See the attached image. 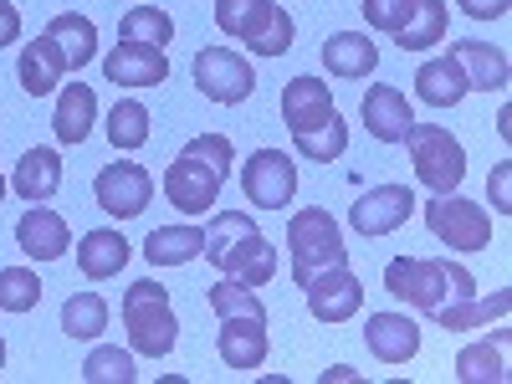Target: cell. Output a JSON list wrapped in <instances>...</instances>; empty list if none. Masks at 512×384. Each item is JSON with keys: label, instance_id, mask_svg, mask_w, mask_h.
<instances>
[{"label": "cell", "instance_id": "1", "mask_svg": "<svg viewBox=\"0 0 512 384\" xmlns=\"http://www.w3.org/2000/svg\"><path fill=\"white\" fill-rule=\"evenodd\" d=\"M236 164V149L226 134H200L180 149V159L164 169V200L185 210V216H205L221 200V185Z\"/></svg>", "mask_w": 512, "mask_h": 384}, {"label": "cell", "instance_id": "2", "mask_svg": "<svg viewBox=\"0 0 512 384\" xmlns=\"http://www.w3.org/2000/svg\"><path fill=\"white\" fill-rule=\"evenodd\" d=\"M205 262L221 267L226 277L246 282V287H267L277 277V246L256 231V221L246 210H216L205 226Z\"/></svg>", "mask_w": 512, "mask_h": 384}, {"label": "cell", "instance_id": "3", "mask_svg": "<svg viewBox=\"0 0 512 384\" xmlns=\"http://www.w3.org/2000/svg\"><path fill=\"white\" fill-rule=\"evenodd\" d=\"M384 287L420 313H436L441 303L477 297V277L466 267H456L451 256H395V262H384Z\"/></svg>", "mask_w": 512, "mask_h": 384}, {"label": "cell", "instance_id": "4", "mask_svg": "<svg viewBox=\"0 0 512 384\" xmlns=\"http://www.w3.org/2000/svg\"><path fill=\"white\" fill-rule=\"evenodd\" d=\"M287 256H292V282L297 287H308L328 267H349L344 231H338V221L323 205H308L287 221Z\"/></svg>", "mask_w": 512, "mask_h": 384}, {"label": "cell", "instance_id": "5", "mask_svg": "<svg viewBox=\"0 0 512 384\" xmlns=\"http://www.w3.org/2000/svg\"><path fill=\"white\" fill-rule=\"evenodd\" d=\"M123 328H128V349L144 359H164L180 338V318L169 308V287H159L154 277L134 282L123 292Z\"/></svg>", "mask_w": 512, "mask_h": 384}, {"label": "cell", "instance_id": "6", "mask_svg": "<svg viewBox=\"0 0 512 384\" xmlns=\"http://www.w3.org/2000/svg\"><path fill=\"white\" fill-rule=\"evenodd\" d=\"M216 26L231 41H246V52L256 57H282L292 47V16L277 0H216Z\"/></svg>", "mask_w": 512, "mask_h": 384}, {"label": "cell", "instance_id": "7", "mask_svg": "<svg viewBox=\"0 0 512 384\" xmlns=\"http://www.w3.org/2000/svg\"><path fill=\"white\" fill-rule=\"evenodd\" d=\"M405 144H410L415 180L431 195H451L466 180V149H461V139H451V128H441V123H410Z\"/></svg>", "mask_w": 512, "mask_h": 384}, {"label": "cell", "instance_id": "8", "mask_svg": "<svg viewBox=\"0 0 512 384\" xmlns=\"http://www.w3.org/2000/svg\"><path fill=\"white\" fill-rule=\"evenodd\" d=\"M425 226H431L436 241H446L451 251H487L492 246V216L466 200V195H436L431 205H425Z\"/></svg>", "mask_w": 512, "mask_h": 384}, {"label": "cell", "instance_id": "9", "mask_svg": "<svg viewBox=\"0 0 512 384\" xmlns=\"http://www.w3.org/2000/svg\"><path fill=\"white\" fill-rule=\"evenodd\" d=\"M190 72H195L200 98L221 103V108H236V103H246V98L256 93V72H251V62L236 57L231 47H205V52H195Z\"/></svg>", "mask_w": 512, "mask_h": 384}, {"label": "cell", "instance_id": "10", "mask_svg": "<svg viewBox=\"0 0 512 384\" xmlns=\"http://www.w3.org/2000/svg\"><path fill=\"white\" fill-rule=\"evenodd\" d=\"M93 200L108 210V216L134 221V216H144L149 200H154V175H149L144 164H134V159L103 164V169H98V180H93Z\"/></svg>", "mask_w": 512, "mask_h": 384}, {"label": "cell", "instance_id": "11", "mask_svg": "<svg viewBox=\"0 0 512 384\" xmlns=\"http://www.w3.org/2000/svg\"><path fill=\"white\" fill-rule=\"evenodd\" d=\"M241 190L262 210H287L292 195H297V164L282 149H256L241 169Z\"/></svg>", "mask_w": 512, "mask_h": 384}, {"label": "cell", "instance_id": "12", "mask_svg": "<svg viewBox=\"0 0 512 384\" xmlns=\"http://www.w3.org/2000/svg\"><path fill=\"white\" fill-rule=\"evenodd\" d=\"M410 210H415V195L410 185H374L369 195H359L349 205V226L359 236H390L410 221Z\"/></svg>", "mask_w": 512, "mask_h": 384}, {"label": "cell", "instance_id": "13", "mask_svg": "<svg viewBox=\"0 0 512 384\" xmlns=\"http://www.w3.org/2000/svg\"><path fill=\"white\" fill-rule=\"evenodd\" d=\"M103 77L118 88H164L169 82V57L164 47H144V41H118L103 57Z\"/></svg>", "mask_w": 512, "mask_h": 384}, {"label": "cell", "instance_id": "14", "mask_svg": "<svg viewBox=\"0 0 512 384\" xmlns=\"http://www.w3.org/2000/svg\"><path fill=\"white\" fill-rule=\"evenodd\" d=\"M303 292H308V313H313L318 323H349V318L364 308V287H359V277H354L349 267L318 272Z\"/></svg>", "mask_w": 512, "mask_h": 384}, {"label": "cell", "instance_id": "15", "mask_svg": "<svg viewBox=\"0 0 512 384\" xmlns=\"http://www.w3.org/2000/svg\"><path fill=\"white\" fill-rule=\"evenodd\" d=\"M267 318H251V313H236V318H221V333H216V354L226 369H262L267 364Z\"/></svg>", "mask_w": 512, "mask_h": 384}, {"label": "cell", "instance_id": "16", "mask_svg": "<svg viewBox=\"0 0 512 384\" xmlns=\"http://www.w3.org/2000/svg\"><path fill=\"white\" fill-rule=\"evenodd\" d=\"M410 123H415V113H410V98H405L400 88H390V82H374V88L364 93V128H369V139H379V144H405Z\"/></svg>", "mask_w": 512, "mask_h": 384}, {"label": "cell", "instance_id": "17", "mask_svg": "<svg viewBox=\"0 0 512 384\" xmlns=\"http://www.w3.org/2000/svg\"><path fill=\"white\" fill-rule=\"evenodd\" d=\"M451 57L466 72V88L472 93H502L512 82V62L492 41H451Z\"/></svg>", "mask_w": 512, "mask_h": 384}, {"label": "cell", "instance_id": "18", "mask_svg": "<svg viewBox=\"0 0 512 384\" xmlns=\"http://www.w3.org/2000/svg\"><path fill=\"white\" fill-rule=\"evenodd\" d=\"M16 246L31 256V262H57V256H67V246H72V231H67V221L57 216V210L31 205L16 221Z\"/></svg>", "mask_w": 512, "mask_h": 384}, {"label": "cell", "instance_id": "19", "mask_svg": "<svg viewBox=\"0 0 512 384\" xmlns=\"http://www.w3.org/2000/svg\"><path fill=\"white\" fill-rule=\"evenodd\" d=\"M364 344H369V354L379 364H410L420 354V328L405 313H369Z\"/></svg>", "mask_w": 512, "mask_h": 384}, {"label": "cell", "instance_id": "20", "mask_svg": "<svg viewBox=\"0 0 512 384\" xmlns=\"http://www.w3.org/2000/svg\"><path fill=\"white\" fill-rule=\"evenodd\" d=\"M16 77H21V88H26L31 98L57 93V82L67 77V62H62L57 41H52L47 31H41L36 41H26V52H21V62H16Z\"/></svg>", "mask_w": 512, "mask_h": 384}, {"label": "cell", "instance_id": "21", "mask_svg": "<svg viewBox=\"0 0 512 384\" xmlns=\"http://www.w3.org/2000/svg\"><path fill=\"white\" fill-rule=\"evenodd\" d=\"M11 190L31 205H47L62 190V154L57 149H26L16 175H11Z\"/></svg>", "mask_w": 512, "mask_h": 384}, {"label": "cell", "instance_id": "22", "mask_svg": "<svg viewBox=\"0 0 512 384\" xmlns=\"http://www.w3.org/2000/svg\"><path fill=\"white\" fill-rule=\"evenodd\" d=\"M93 118H98V93L88 88V82H67V88L57 93V113H52L57 144H88Z\"/></svg>", "mask_w": 512, "mask_h": 384}, {"label": "cell", "instance_id": "23", "mask_svg": "<svg viewBox=\"0 0 512 384\" xmlns=\"http://www.w3.org/2000/svg\"><path fill=\"white\" fill-rule=\"evenodd\" d=\"M328 113H338L333 98H328V82H318V77H292L287 88H282V123L292 128V134H303V128L323 123Z\"/></svg>", "mask_w": 512, "mask_h": 384}, {"label": "cell", "instance_id": "24", "mask_svg": "<svg viewBox=\"0 0 512 384\" xmlns=\"http://www.w3.org/2000/svg\"><path fill=\"white\" fill-rule=\"evenodd\" d=\"M128 241H123V231H82V246H77V267H82V277L88 282H108V277H118L123 267H128Z\"/></svg>", "mask_w": 512, "mask_h": 384}, {"label": "cell", "instance_id": "25", "mask_svg": "<svg viewBox=\"0 0 512 384\" xmlns=\"http://www.w3.org/2000/svg\"><path fill=\"white\" fill-rule=\"evenodd\" d=\"M323 67H328L333 77H344V82L369 77V72L379 67V47H374L369 36H359V31H333V36L323 41Z\"/></svg>", "mask_w": 512, "mask_h": 384}, {"label": "cell", "instance_id": "26", "mask_svg": "<svg viewBox=\"0 0 512 384\" xmlns=\"http://www.w3.org/2000/svg\"><path fill=\"white\" fill-rule=\"evenodd\" d=\"M47 36L57 41V52L67 62V72H82L93 57H98V26L82 16V11H62L47 21Z\"/></svg>", "mask_w": 512, "mask_h": 384}, {"label": "cell", "instance_id": "27", "mask_svg": "<svg viewBox=\"0 0 512 384\" xmlns=\"http://www.w3.org/2000/svg\"><path fill=\"white\" fill-rule=\"evenodd\" d=\"M456 379L461 384H502L507 379V328H497L482 344H466L456 354Z\"/></svg>", "mask_w": 512, "mask_h": 384}, {"label": "cell", "instance_id": "28", "mask_svg": "<svg viewBox=\"0 0 512 384\" xmlns=\"http://www.w3.org/2000/svg\"><path fill=\"white\" fill-rule=\"evenodd\" d=\"M466 93V72L456 67V57L446 52V57H436V62H425L420 72H415V98L420 103H431V108H456Z\"/></svg>", "mask_w": 512, "mask_h": 384}, {"label": "cell", "instance_id": "29", "mask_svg": "<svg viewBox=\"0 0 512 384\" xmlns=\"http://www.w3.org/2000/svg\"><path fill=\"white\" fill-rule=\"evenodd\" d=\"M507 308H512V292H492V297H461V303H441L431 318H436V328H446V333H466V328H487V323L507 318Z\"/></svg>", "mask_w": 512, "mask_h": 384}, {"label": "cell", "instance_id": "30", "mask_svg": "<svg viewBox=\"0 0 512 384\" xmlns=\"http://www.w3.org/2000/svg\"><path fill=\"white\" fill-rule=\"evenodd\" d=\"M200 251H205V231L200 226H159L144 241V256L154 267H185V262H195Z\"/></svg>", "mask_w": 512, "mask_h": 384}, {"label": "cell", "instance_id": "31", "mask_svg": "<svg viewBox=\"0 0 512 384\" xmlns=\"http://www.w3.org/2000/svg\"><path fill=\"white\" fill-rule=\"evenodd\" d=\"M292 144H297V154L313 159V164H333L338 154L349 149V123H344V113H328L323 123L303 128V134H292Z\"/></svg>", "mask_w": 512, "mask_h": 384}, {"label": "cell", "instance_id": "32", "mask_svg": "<svg viewBox=\"0 0 512 384\" xmlns=\"http://www.w3.org/2000/svg\"><path fill=\"white\" fill-rule=\"evenodd\" d=\"M149 108L139 103V98H118V108L108 113V144L118 149V154H134V149H144L149 144Z\"/></svg>", "mask_w": 512, "mask_h": 384}, {"label": "cell", "instance_id": "33", "mask_svg": "<svg viewBox=\"0 0 512 384\" xmlns=\"http://www.w3.org/2000/svg\"><path fill=\"white\" fill-rule=\"evenodd\" d=\"M405 52H425L436 47V41H446V0H415L410 21L395 31Z\"/></svg>", "mask_w": 512, "mask_h": 384}, {"label": "cell", "instance_id": "34", "mask_svg": "<svg viewBox=\"0 0 512 384\" xmlns=\"http://www.w3.org/2000/svg\"><path fill=\"white\" fill-rule=\"evenodd\" d=\"M108 328V303L98 292H72L62 303V333L67 338H98Z\"/></svg>", "mask_w": 512, "mask_h": 384}, {"label": "cell", "instance_id": "35", "mask_svg": "<svg viewBox=\"0 0 512 384\" xmlns=\"http://www.w3.org/2000/svg\"><path fill=\"white\" fill-rule=\"evenodd\" d=\"M139 369H134V354L128 349H113V344H98L82 364V384H134Z\"/></svg>", "mask_w": 512, "mask_h": 384}, {"label": "cell", "instance_id": "36", "mask_svg": "<svg viewBox=\"0 0 512 384\" xmlns=\"http://www.w3.org/2000/svg\"><path fill=\"white\" fill-rule=\"evenodd\" d=\"M175 36V21H169L159 6H134L118 21V41H144V47H169Z\"/></svg>", "mask_w": 512, "mask_h": 384}, {"label": "cell", "instance_id": "37", "mask_svg": "<svg viewBox=\"0 0 512 384\" xmlns=\"http://www.w3.org/2000/svg\"><path fill=\"white\" fill-rule=\"evenodd\" d=\"M205 303H210V313L216 318H236V313H251V318H267V303L256 297L246 282H236V277H226V282H216L205 292Z\"/></svg>", "mask_w": 512, "mask_h": 384}, {"label": "cell", "instance_id": "38", "mask_svg": "<svg viewBox=\"0 0 512 384\" xmlns=\"http://www.w3.org/2000/svg\"><path fill=\"white\" fill-rule=\"evenodd\" d=\"M41 303V277L31 267H0V313H31Z\"/></svg>", "mask_w": 512, "mask_h": 384}, {"label": "cell", "instance_id": "39", "mask_svg": "<svg viewBox=\"0 0 512 384\" xmlns=\"http://www.w3.org/2000/svg\"><path fill=\"white\" fill-rule=\"evenodd\" d=\"M410 11H415V0H364V21L374 31H390V36L410 21Z\"/></svg>", "mask_w": 512, "mask_h": 384}, {"label": "cell", "instance_id": "40", "mask_svg": "<svg viewBox=\"0 0 512 384\" xmlns=\"http://www.w3.org/2000/svg\"><path fill=\"white\" fill-rule=\"evenodd\" d=\"M487 190H492V205L502 210V216H512V164H497V169H492Z\"/></svg>", "mask_w": 512, "mask_h": 384}, {"label": "cell", "instance_id": "41", "mask_svg": "<svg viewBox=\"0 0 512 384\" xmlns=\"http://www.w3.org/2000/svg\"><path fill=\"white\" fill-rule=\"evenodd\" d=\"M456 6L472 16V21H497V16H507L512 0H456Z\"/></svg>", "mask_w": 512, "mask_h": 384}, {"label": "cell", "instance_id": "42", "mask_svg": "<svg viewBox=\"0 0 512 384\" xmlns=\"http://www.w3.org/2000/svg\"><path fill=\"white\" fill-rule=\"evenodd\" d=\"M16 36H21V11L11 6V0H0V47H11Z\"/></svg>", "mask_w": 512, "mask_h": 384}, {"label": "cell", "instance_id": "43", "mask_svg": "<svg viewBox=\"0 0 512 384\" xmlns=\"http://www.w3.org/2000/svg\"><path fill=\"white\" fill-rule=\"evenodd\" d=\"M497 134H502V139H512V108H502V113H497Z\"/></svg>", "mask_w": 512, "mask_h": 384}, {"label": "cell", "instance_id": "44", "mask_svg": "<svg viewBox=\"0 0 512 384\" xmlns=\"http://www.w3.org/2000/svg\"><path fill=\"white\" fill-rule=\"evenodd\" d=\"M0 369H6V344H0Z\"/></svg>", "mask_w": 512, "mask_h": 384}, {"label": "cell", "instance_id": "45", "mask_svg": "<svg viewBox=\"0 0 512 384\" xmlns=\"http://www.w3.org/2000/svg\"><path fill=\"white\" fill-rule=\"evenodd\" d=\"M0 200H6V180H0Z\"/></svg>", "mask_w": 512, "mask_h": 384}]
</instances>
